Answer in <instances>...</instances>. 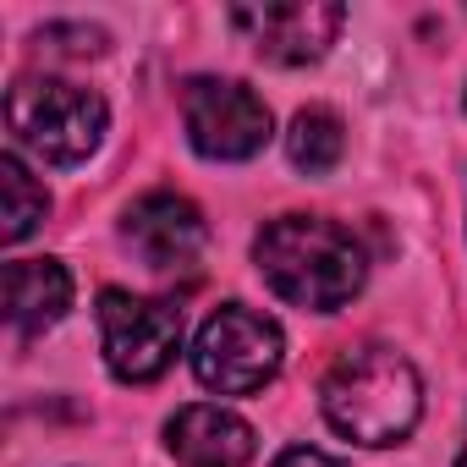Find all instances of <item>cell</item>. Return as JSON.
I'll return each instance as SVG.
<instances>
[{
  "mask_svg": "<svg viewBox=\"0 0 467 467\" xmlns=\"http://www.w3.org/2000/svg\"><path fill=\"white\" fill-rule=\"evenodd\" d=\"M286 154H292V165L308 171V176L336 171L341 154H347V127H341V116L325 110V105L297 110V116H292V132H286Z\"/></svg>",
  "mask_w": 467,
  "mask_h": 467,
  "instance_id": "cell-11",
  "label": "cell"
},
{
  "mask_svg": "<svg viewBox=\"0 0 467 467\" xmlns=\"http://www.w3.org/2000/svg\"><path fill=\"white\" fill-rule=\"evenodd\" d=\"M281 363H286L281 325L248 303L214 308L192 341V374L214 396H254L281 374Z\"/></svg>",
  "mask_w": 467,
  "mask_h": 467,
  "instance_id": "cell-4",
  "label": "cell"
},
{
  "mask_svg": "<svg viewBox=\"0 0 467 467\" xmlns=\"http://www.w3.org/2000/svg\"><path fill=\"white\" fill-rule=\"evenodd\" d=\"M165 451L182 467H248L259 440H254V423L237 418L231 407L192 401L165 423Z\"/></svg>",
  "mask_w": 467,
  "mask_h": 467,
  "instance_id": "cell-9",
  "label": "cell"
},
{
  "mask_svg": "<svg viewBox=\"0 0 467 467\" xmlns=\"http://www.w3.org/2000/svg\"><path fill=\"white\" fill-rule=\"evenodd\" d=\"M6 127L45 165H78L99 149L110 110L94 88L72 78H17L6 94Z\"/></svg>",
  "mask_w": 467,
  "mask_h": 467,
  "instance_id": "cell-3",
  "label": "cell"
},
{
  "mask_svg": "<svg viewBox=\"0 0 467 467\" xmlns=\"http://www.w3.org/2000/svg\"><path fill=\"white\" fill-rule=\"evenodd\" d=\"M254 265L265 286L308 314H336L363 292L368 259L347 225L325 214H281L254 237Z\"/></svg>",
  "mask_w": 467,
  "mask_h": 467,
  "instance_id": "cell-1",
  "label": "cell"
},
{
  "mask_svg": "<svg viewBox=\"0 0 467 467\" xmlns=\"http://www.w3.org/2000/svg\"><path fill=\"white\" fill-rule=\"evenodd\" d=\"M341 23H347V12L336 0H270V6H237L231 12V28L275 67L319 61L336 45Z\"/></svg>",
  "mask_w": 467,
  "mask_h": 467,
  "instance_id": "cell-7",
  "label": "cell"
},
{
  "mask_svg": "<svg viewBox=\"0 0 467 467\" xmlns=\"http://www.w3.org/2000/svg\"><path fill=\"white\" fill-rule=\"evenodd\" d=\"M99 347H105V363L116 379L149 385L182 352V314L160 297H132V292L110 286L99 297Z\"/></svg>",
  "mask_w": 467,
  "mask_h": 467,
  "instance_id": "cell-5",
  "label": "cell"
},
{
  "mask_svg": "<svg viewBox=\"0 0 467 467\" xmlns=\"http://www.w3.org/2000/svg\"><path fill=\"white\" fill-rule=\"evenodd\" d=\"M270 467H347V462H336L330 451H314V445H292V451H281Z\"/></svg>",
  "mask_w": 467,
  "mask_h": 467,
  "instance_id": "cell-13",
  "label": "cell"
},
{
  "mask_svg": "<svg viewBox=\"0 0 467 467\" xmlns=\"http://www.w3.org/2000/svg\"><path fill=\"white\" fill-rule=\"evenodd\" d=\"M182 121L203 160H254L275 132L270 105L237 78H192L182 88Z\"/></svg>",
  "mask_w": 467,
  "mask_h": 467,
  "instance_id": "cell-6",
  "label": "cell"
},
{
  "mask_svg": "<svg viewBox=\"0 0 467 467\" xmlns=\"http://www.w3.org/2000/svg\"><path fill=\"white\" fill-rule=\"evenodd\" d=\"M72 308V275L61 259H12L6 265V319L23 336L61 325Z\"/></svg>",
  "mask_w": 467,
  "mask_h": 467,
  "instance_id": "cell-10",
  "label": "cell"
},
{
  "mask_svg": "<svg viewBox=\"0 0 467 467\" xmlns=\"http://www.w3.org/2000/svg\"><path fill=\"white\" fill-rule=\"evenodd\" d=\"M456 467H467V445H462V456H456Z\"/></svg>",
  "mask_w": 467,
  "mask_h": 467,
  "instance_id": "cell-14",
  "label": "cell"
},
{
  "mask_svg": "<svg viewBox=\"0 0 467 467\" xmlns=\"http://www.w3.org/2000/svg\"><path fill=\"white\" fill-rule=\"evenodd\" d=\"M0 198H6V214H0V220H6V225H0V237H6V243H23L28 231L50 214V192L28 176V165L17 154L0 160Z\"/></svg>",
  "mask_w": 467,
  "mask_h": 467,
  "instance_id": "cell-12",
  "label": "cell"
},
{
  "mask_svg": "<svg viewBox=\"0 0 467 467\" xmlns=\"http://www.w3.org/2000/svg\"><path fill=\"white\" fill-rule=\"evenodd\" d=\"M319 401H325V418L336 434L379 451V445H401L418 429L423 385H418V368L396 347H358V352L336 358Z\"/></svg>",
  "mask_w": 467,
  "mask_h": 467,
  "instance_id": "cell-2",
  "label": "cell"
},
{
  "mask_svg": "<svg viewBox=\"0 0 467 467\" xmlns=\"http://www.w3.org/2000/svg\"><path fill=\"white\" fill-rule=\"evenodd\" d=\"M203 214L198 203L176 198V192H149L127 209L121 220V243L149 265V270H187L203 254Z\"/></svg>",
  "mask_w": 467,
  "mask_h": 467,
  "instance_id": "cell-8",
  "label": "cell"
}]
</instances>
